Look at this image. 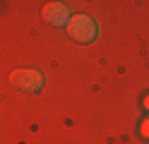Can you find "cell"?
Listing matches in <instances>:
<instances>
[{
    "label": "cell",
    "mask_w": 149,
    "mask_h": 144,
    "mask_svg": "<svg viewBox=\"0 0 149 144\" xmlns=\"http://www.w3.org/2000/svg\"><path fill=\"white\" fill-rule=\"evenodd\" d=\"M70 31H72V36L77 38V41H91V38L96 36V24L91 22L89 17L77 15L72 19V24H70Z\"/></svg>",
    "instance_id": "cell-1"
},
{
    "label": "cell",
    "mask_w": 149,
    "mask_h": 144,
    "mask_svg": "<svg viewBox=\"0 0 149 144\" xmlns=\"http://www.w3.org/2000/svg\"><path fill=\"white\" fill-rule=\"evenodd\" d=\"M12 82L19 84V86H24V89H29V91H34V89H39L41 77L36 74V72H31V70H24V72H17L12 77Z\"/></svg>",
    "instance_id": "cell-2"
},
{
    "label": "cell",
    "mask_w": 149,
    "mask_h": 144,
    "mask_svg": "<svg viewBox=\"0 0 149 144\" xmlns=\"http://www.w3.org/2000/svg\"><path fill=\"white\" fill-rule=\"evenodd\" d=\"M43 15H46V19L48 22H53V24H65V7L63 5H48L43 10Z\"/></svg>",
    "instance_id": "cell-3"
}]
</instances>
